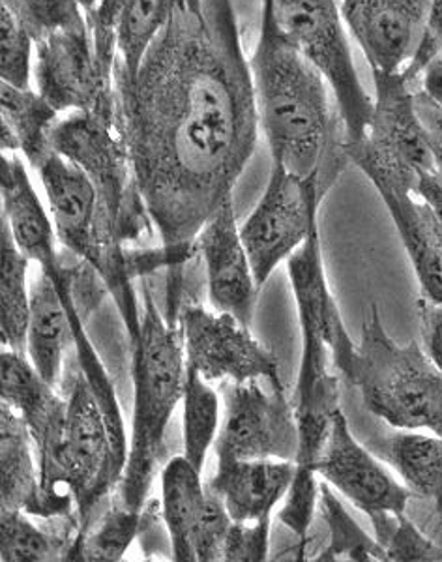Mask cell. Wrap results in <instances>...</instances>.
I'll list each match as a JSON object with an SVG mask.
<instances>
[{
  "mask_svg": "<svg viewBox=\"0 0 442 562\" xmlns=\"http://www.w3.org/2000/svg\"><path fill=\"white\" fill-rule=\"evenodd\" d=\"M52 148L78 164L97 188L98 238L102 246L121 248L152 235L155 222L137 186L118 124L71 111L55 124Z\"/></svg>",
  "mask_w": 442,
  "mask_h": 562,
  "instance_id": "6",
  "label": "cell"
},
{
  "mask_svg": "<svg viewBox=\"0 0 442 562\" xmlns=\"http://www.w3.org/2000/svg\"><path fill=\"white\" fill-rule=\"evenodd\" d=\"M161 516L160 501L148 498L141 510L122 505L111 498V506L103 512L94 527H89L83 537H78L68 561L116 562L128 553L137 538L145 537Z\"/></svg>",
  "mask_w": 442,
  "mask_h": 562,
  "instance_id": "25",
  "label": "cell"
},
{
  "mask_svg": "<svg viewBox=\"0 0 442 562\" xmlns=\"http://www.w3.org/2000/svg\"><path fill=\"white\" fill-rule=\"evenodd\" d=\"M206 484L200 469L174 456L161 471V518L166 521L173 561L193 562V530L205 506Z\"/></svg>",
  "mask_w": 442,
  "mask_h": 562,
  "instance_id": "24",
  "label": "cell"
},
{
  "mask_svg": "<svg viewBox=\"0 0 442 562\" xmlns=\"http://www.w3.org/2000/svg\"><path fill=\"white\" fill-rule=\"evenodd\" d=\"M430 0H340L349 33L372 71L398 74L417 52Z\"/></svg>",
  "mask_w": 442,
  "mask_h": 562,
  "instance_id": "15",
  "label": "cell"
},
{
  "mask_svg": "<svg viewBox=\"0 0 442 562\" xmlns=\"http://www.w3.org/2000/svg\"><path fill=\"white\" fill-rule=\"evenodd\" d=\"M186 352L180 323L161 314L147 285H143L141 328L132 344L134 420L128 460L113 497L141 510L160 469L166 431L184 397Z\"/></svg>",
  "mask_w": 442,
  "mask_h": 562,
  "instance_id": "4",
  "label": "cell"
},
{
  "mask_svg": "<svg viewBox=\"0 0 442 562\" xmlns=\"http://www.w3.org/2000/svg\"><path fill=\"white\" fill-rule=\"evenodd\" d=\"M287 270L302 330L301 370L293 400L301 445L295 460V480L277 519L298 538L301 548H304L319 506L321 482H317V461L327 441L333 415L341 409L333 344L345 328L340 306L328 285L319 224L291 256Z\"/></svg>",
  "mask_w": 442,
  "mask_h": 562,
  "instance_id": "3",
  "label": "cell"
},
{
  "mask_svg": "<svg viewBox=\"0 0 442 562\" xmlns=\"http://www.w3.org/2000/svg\"><path fill=\"white\" fill-rule=\"evenodd\" d=\"M277 31L330 85L347 139L364 137L375 100L360 81L338 0H263Z\"/></svg>",
  "mask_w": 442,
  "mask_h": 562,
  "instance_id": "8",
  "label": "cell"
},
{
  "mask_svg": "<svg viewBox=\"0 0 442 562\" xmlns=\"http://www.w3.org/2000/svg\"><path fill=\"white\" fill-rule=\"evenodd\" d=\"M418 89H422L431 100L442 105V49L423 68L422 76L418 79Z\"/></svg>",
  "mask_w": 442,
  "mask_h": 562,
  "instance_id": "40",
  "label": "cell"
},
{
  "mask_svg": "<svg viewBox=\"0 0 442 562\" xmlns=\"http://www.w3.org/2000/svg\"><path fill=\"white\" fill-rule=\"evenodd\" d=\"M174 4L177 0H129L116 33L115 65L128 79L137 76L150 45L171 18Z\"/></svg>",
  "mask_w": 442,
  "mask_h": 562,
  "instance_id": "28",
  "label": "cell"
},
{
  "mask_svg": "<svg viewBox=\"0 0 442 562\" xmlns=\"http://www.w3.org/2000/svg\"><path fill=\"white\" fill-rule=\"evenodd\" d=\"M270 532H272V518L259 519L251 524L233 521L227 542H225L224 561H269Z\"/></svg>",
  "mask_w": 442,
  "mask_h": 562,
  "instance_id": "35",
  "label": "cell"
},
{
  "mask_svg": "<svg viewBox=\"0 0 442 562\" xmlns=\"http://www.w3.org/2000/svg\"><path fill=\"white\" fill-rule=\"evenodd\" d=\"M317 474L364 512L373 530L381 529L392 518L405 516L410 498L415 497V493L383 465V460L356 441L341 409L333 415L317 461Z\"/></svg>",
  "mask_w": 442,
  "mask_h": 562,
  "instance_id": "14",
  "label": "cell"
},
{
  "mask_svg": "<svg viewBox=\"0 0 442 562\" xmlns=\"http://www.w3.org/2000/svg\"><path fill=\"white\" fill-rule=\"evenodd\" d=\"M319 510L330 529V543L319 555V561H388L386 551L377 542V538L372 540L360 529L356 521L341 506L340 501L333 497L325 480H321L319 486Z\"/></svg>",
  "mask_w": 442,
  "mask_h": 562,
  "instance_id": "30",
  "label": "cell"
},
{
  "mask_svg": "<svg viewBox=\"0 0 442 562\" xmlns=\"http://www.w3.org/2000/svg\"><path fill=\"white\" fill-rule=\"evenodd\" d=\"M79 2H81V7H83L87 12L97 4V0H79Z\"/></svg>",
  "mask_w": 442,
  "mask_h": 562,
  "instance_id": "41",
  "label": "cell"
},
{
  "mask_svg": "<svg viewBox=\"0 0 442 562\" xmlns=\"http://www.w3.org/2000/svg\"><path fill=\"white\" fill-rule=\"evenodd\" d=\"M0 508L55 519L39 482L38 456L25 420L0 405Z\"/></svg>",
  "mask_w": 442,
  "mask_h": 562,
  "instance_id": "19",
  "label": "cell"
},
{
  "mask_svg": "<svg viewBox=\"0 0 442 562\" xmlns=\"http://www.w3.org/2000/svg\"><path fill=\"white\" fill-rule=\"evenodd\" d=\"M184 458L203 473L208 450L222 428L219 396L197 371L188 368L184 384Z\"/></svg>",
  "mask_w": 442,
  "mask_h": 562,
  "instance_id": "29",
  "label": "cell"
},
{
  "mask_svg": "<svg viewBox=\"0 0 442 562\" xmlns=\"http://www.w3.org/2000/svg\"><path fill=\"white\" fill-rule=\"evenodd\" d=\"M116 119L161 244H195L256 153L259 111L233 0H177Z\"/></svg>",
  "mask_w": 442,
  "mask_h": 562,
  "instance_id": "1",
  "label": "cell"
},
{
  "mask_svg": "<svg viewBox=\"0 0 442 562\" xmlns=\"http://www.w3.org/2000/svg\"><path fill=\"white\" fill-rule=\"evenodd\" d=\"M301 445L295 403L285 386L264 389L261 381L229 383L214 452L218 460L295 461Z\"/></svg>",
  "mask_w": 442,
  "mask_h": 562,
  "instance_id": "12",
  "label": "cell"
},
{
  "mask_svg": "<svg viewBox=\"0 0 442 562\" xmlns=\"http://www.w3.org/2000/svg\"><path fill=\"white\" fill-rule=\"evenodd\" d=\"M0 334L2 346L26 355V334L31 319V289L26 285V272L31 259L21 251L13 238L12 229L4 217H0Z\"/></svg>",
  "mask_w": 442,
  "mask_h": 562,
  "instance_id": "27",
  "label": "cell"
},
{
  "mask_svg": "<svg viewBox=\"0 0 442 562\" xmlns=\"http://www.w3.org/2000/svg\"><path fill=\"white\" fill-rule=\"evenodd\" d=\"M36 42L18 15L0 4V79L2 83L33 89Z\"/></svg>",
  "mask_w": 442,
  "mask_h": 562,
  "instance_id": "31",
  "label": "cell"
},
{
  "mask_svg": "<svg viewBox=\"0 0 442 562\" xmlns=\"http://www.w3.org/2000/svg\"><path fill=\"white\" fill-rule=\"evenodd\" d=\"M233 519L218 493L206 486L205 506L200 524L193 530V562L224 561L225 542L231 529Z\"/></svg>",
  "mask_w": 442,
  "mask_h": 562,
  "instance_id": "34",
  "label": "cell"
},
{
  "mask_svg": "<svg viewBox=\"0 0 442 562\" xmlns=\"http://www.w3.org/2000/svg\"><path fill=\"white\" fill-rule=\"evenodd\" d=\"M250 68L272 164L327 195L349 164L345 122L327 79L283 38L267 8Z\"/></svg>",
  "mask_w": 442,
  "mask_h": 562,
  "instance_id": "2",
  "label": "cell"
},
{
  "mask_svg": "<svg viewBox=\"0 0 442 562\" xmlns=\"http://www.w3.org/2000/svg\"><path fill=\"white\" fill-rule=\"evenodd\" d=\"M79 529L78 516L60 518L49 530L33 524L25 512L0 508V561H68Z\"/></svg>",
  "mask_w": 442,
  "mask_h": 562,
  "instance_id": "26",
  "label": "cell"
},
{
  "mask_svg": "<svg viewBox=\"0 0 442 562\" xmlns=\"http://www.w3.org/2000/svg\"><path fill=\"white\" fill-rule=\"evenodd\" d=\"M418 116L422 121L426 140L437 169L442 171V105L431 100L422 89L415 90Z\"/></svg>",
  "mask_w": 442,
  "mask_h": 562,
  "instance_id": "37",
  "label": "cell"
},
{
  "mask_svg": "<svg viewBox=\"0 0 442 562\" xmlns=\"http://www.w3.org/2000/svg\"><path fill=\"white\" fill-rule=\"evenodd\" d=\"M179 323L188 368L208 383L267 381L283 386L276 352L235 315L186 302L180 307Z\"/></svg>",
  "mask_w": 442,
  "mask_h": 562,
  "instance_id": "11",
  "label": "cell"
},
{
  "mask_svg": "<svg viewBox=\"0 0 442 562\" xmlns=\"http://www.w3.org/2000/svg\"><path fill=\"white\" fill-rule=\"evenodd\" d=\"M203 256L212 307L251 326L259 301V283L240 237L233 198L219 206L195 238Z\"/></svg>",
  "mask_w": 442,
  "mask_h": 562,
  "instance_id": "16",
  "label": "cell"
},
{
  "mask_svg": "<svg viewBox=\"0 0 442 562\" xmlns=\"http://www.w3.org/2000/svg\"><path fill=\"white\" fill-rule=\"evenodd\" d=\"M367 448L390 465L417 497L428 498L442 519V439L418 429H399L377 437Z\"/></svg>",
  "mask_w": 442,
  "mask_h": 562,
  "instance_id": "23",
  "label": "cell"
},
{
  "mask_svg": "<svg viewBox=\"0 0 442 562\" xmlns=\"http://www.w3.org/2000/svg\"><path fill=\"white\" fill-rule=\"evenodd\" d=\"M295 473V461L224 458L206 486L218 493L233 521L251 524L272 518L277 503L287 497Z\"/></svg>",
  "mask_w": 442,
  "mask_h": 562,
  "instance_id": "18",
  "label": "cell"
},
{
  "mask_svg": "<svg viewBox=\"0 0 442 562\" xmlns=\"http://www.w3.org/2000/svg\"><path fill=\"white\" fill-rule=\"evenodd\" d=\"M375 109L364 137L347 139V156L375 190L415 193L420 175L435 167L415 103V87L404 74L372 71Z\"/></svg>",
  "mask_w": 442,
  "mask_h": 562,
  "instance_id": "9",
  "label": "cell"
},
{
  "mask_svg": "<svg viewBox=\"0 0 442 562\" xmlns=\"http://www.w3.org/2000/svg\"><path fill=\"white\" fill-rule=\"evenodd\" d=\"M36 171L47 195L58 243L102 278L132 344L139 336L141 310L129 272V248L110 249L100 243L97 188L78 164L55 150L45 156Z\"/></svg>",
  "mask_w": 442,
  "mask_h": 562,
  "instance_id": "7",
  "label": "cell"
},
{
  "mask_svg": "<svg viewBox=\"0 0 442 562\" xmlns=\"http://www.w3.org/2000/svg\"><path fill=\"white\" fill-rule=\"evenodd\" d=\"M333 362L372 415L392 428L426 429L442 439V371L417 341L401 346L392 338L375 304L359 344L341 330Z\"/></svg>",
  "mask_w": 442,
  "mask_h": 562,
  "instance_id": "5",
  "label": "cell"
},
{
  "mask_svg": "<svg viewBox=\"0 0 442 562\" xmlns=\"http://www.w3.org/2000/svg\"><path fill=\"white\" fill-rule=\"evenodd\" d=\"M415 195L422 199L426 205L430 206L433 214L439 217L442 224V171L441 169H430L426 173L420 175Z\"/></svg>",
  "mask_w": 442,
  "mask_h": 562,
  "instance_id": "39",
  "label": "cell"
},
{
  "mask_svg": "<svg viewBox=\"0 0 442 562\" xmlns=\"http://www.w3.org/2000/svg\"><path fill=\"white\" fill-rule=\"evenodd\" d=\"M60 115L38 90L0 83L2 153H20L36 169L53 153L52 132Z\"/></svg>",
  "mask_w": 442,
  "mask_h": 562,
  "instance_id": "22",
  "label": "cell"
},
{
  "mask_svg": "<svg viewBox=\"0 0 442 562\" xmlns=\"http://www.w3.org/2000/svg\"><path fill=\"white\" fill-rule=\"evenodd\" d=\"M34 83L58 113L83 111L118 124L115 81L100 71L89 23L36 42Z\"/></svg>",
  "mask_w": 442,
  "mask_h": 562,
  "instance_id": "13",
  "label": "cell"
},
{
  "mask_svg": "<svg viewBox=\"0 0 442 562\" xmlns=\"http://www.w3.org/2000/svg\"><path fill=\"white\" fill-rule=\"evenodd\" d=\"M420 333H422L423 351L435 362L442 371V306L420 299L417 304Z\"/></svg>",
  "mask_w": 442,
  "mask_h": 562,
  "instance_id": "38",
  "label": "cell"
},
{
  "mask_svg": "<svg viewBox=\"0 0 442 562\" xmlns=\"http://www.w3.org/2000/svg\"><path fill=\"white\" fill-rule=\"evenodd\" d=\"M65 299L47 272L39 270L31 288V319L26 334V357L39 375L57 386L65 378V357L73 346Z\"/></svg>",
  "mask_w": 442,
  "mask_h": 562,
  "instance_id": "21",
  "label": "cell"
},
{
  "mask_svg": "<svg viewBox=\"0 0 442 562\" xmlns=\"http://www.w3.org/2000/svg\"><path fill=\"white\" fill-rule=\"evenodd\" d=\"M442 49V0H430L428 8V20L423 26L422 38L418 44L417 52L410 58L409 65L405 66V79L415 89H418V79L422 76L423 68L430 65L431 58Z\"/></svg>",
  "mask_w": 442,
  "mask_h": 562,
  "instance_id": "36",
  "label": "cell"
},
{
  "mask_svg": "<svg viewBox=\"0 0 442 562\" xmlns=\"http://www.w3.org/2000/svg\"><path fill=\"white\" fill-rule=\"evenodd\" d=\"M0 397L25 420L31 431L39 473L49 469L65 441L68 400L47 383L26 355L4 349L0 355Z\"/></svg>",
  "mask_w": 442,
  "mask_h": 562,
  "instance_id": "17",
  "label": "cell"
},
{
  "mask_svg": "<svg viewBox=\"0 0 442 562\" xmlns=\"http://www.w3.org/2000/svg\"><path fill=\"white\" fill-rule=\"evenodd\" d=\"M392 222L398 229L410 265L426 301L442 306V224L415 193L404 190H378Z\"/></svg>",
  "mask_w": 442,
  "mask_h": 562,
  "instance_id": "20",
  "label": "cell"
},
{
  "mask_svg": "<svg viewBox=\"0 0 442 562\" xmlns=\"http://www.w3.org/2000/svg\"><path fill=\"white\" fill-rule=\"evenodd\" d=\"M18 20L33 34L34 42L65 31L71 26L84 25L87 10L79 0H2Z\"/></svg>",
  "mask_w": 442,
  "mask_h": 562,
  "instance_id": "32",
  "label": "cell"
},
{
  "mask_svg": "<svg viewBox=\"0 0 442 562\" xmlns=\"http://www.w3.org/2000/svg\"><path fill=\"white\" fill-rule=\"evenodd\" d=\"M325 193L311 179H302L280 164H272L263 198L240 227L259 288L288 261L315 225Z\"/></svg>",
  "mask_w": 442,
  "mask_h": 562,
  "instance_id": "10",
  "label": "cell"
},
{
  "mask_svg": "<svg viewBox=\"0 0 442 562\" xmlns=\"http://www.w3.org/2000/svg\"><path fill=\"white\" fill-rule=\"evenodd\" d=\"M128 4L129 0H97V4L87 12L98 66L103 76L111 81H115V65L118 58L116 33Z\"/></svg>",
  "mask_w": 442,
  "mask_h": 562,
  "instance_id": "33",
  "label": "cell"
}]
</instances>
